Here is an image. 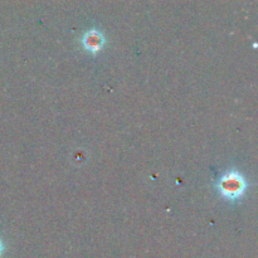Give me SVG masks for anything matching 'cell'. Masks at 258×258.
Instances as JSON below:
<instances>
[{
  "instance_id": "obj_3",
  "label": "cell",
  "mask_w": 258,
  "mask_h": 258,
  "mask_svg": "<svg viewBox=\"0 0 258 258\" xmlns=\"http://www.w3.org/2000/svg\"><path fill=\"white\" fill-rule=\"evenodd\" d=\"M3 251H4V246H3V242L0 241V256H2Z\"/></svg>"
},
{
  "instance_id": "obj_2",
  "label": "cell",
  "mask_w": 258,
  "mask_h": 258,
  "mask_svg": "<svg viewBox=\"0 0 258 258\" xmlns=\"http://www.w3.org/2000/svg\"><path fill=\"white\" fill-rule=\"evenodd\" d=\"M83 47L88 50V52L97 53L98 50L102 48L103 43H105V39H103V35L101 34L98 30L92 29L88 30L82 38Z\"/></svg>"
},
{
  "instance_id": "obj_1",
  "label": "cell",
  "mask_w": 258,
  "mask_h": 258,
  "mask_svg": "<svg viewBox=\"0 0 258 258\" xmlns=\"http://www.w3.org/2000/svg\"><path fill=\"white\" fill-rule=\"evenodd\" d=\"M218 188L222 196L234 201L243 196L244 190H246V181L239 173L229 171L219 180Z\"/></svg>"
}]
</instances>
